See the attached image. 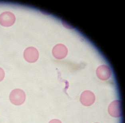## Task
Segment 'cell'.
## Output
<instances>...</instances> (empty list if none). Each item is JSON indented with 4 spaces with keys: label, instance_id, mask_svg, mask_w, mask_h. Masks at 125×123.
Wrapping results in <instances>:
<instances>
[{
    "label": "cell",
    "instance_id": "cell-1",
    "mask_svg": "<svg viewBox=\"0 0 125 123\" xmlns=\"http://www.w3.org/2000/svg\"><path fill=\"white\" fill-rule=\"evenodd\" d=\"M26 96L24 92L20 89H15L10 93L9 99L11 103L16 105H20L24 103Z\"/></svg>",
    "mask_w": 125,
    "mask_h": 123
},
{
    "label": "cell",
    "instance_id": "cell-2",
    "mask_svg": "<svg viewBox=\"0 0 125 123\" xmlns=\"http://www.w3.org/2000/svg\"><path fill=\"white\" fill-rule=\"evenodd\" d=\"M49 123H61V122L58 120H54L51 121Z\"/></svg>",
    "mask_w": 125,
    "mask_h": 123
}]
</instances>
